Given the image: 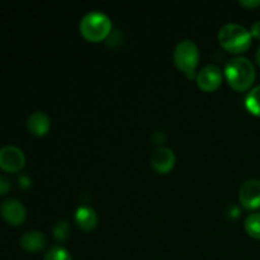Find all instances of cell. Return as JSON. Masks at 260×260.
<instances>
[{
    "instance_id": "6da1fadb",
    "label": "cell",
    "mask_w": 260,
    "mask_h": 260,
    "mask_svg": "<svg viewBox=\"0 0 260 260\" xmlns=\"http://www.w3.org/2000/svg\"><path fill=\"white\" fill-rule=\"evenodd\" d=\"M223 74L231 88L238 91L249 89L255 80V68L253 62L244 56H238L229 60Z\"/></svg>"
},
{
    "instance_id": "7a4b0ae2",
    "label": "cell",
    "mask_w": 260,
    "mask_h": 260,
    "mask_svg": "<svg viewBox=\"0 0 260 260\" xmlns=\"http://www.w3.org/2000/svg\"><path fill=\"white\" fill-rule=\"evenodd\" d=\"M218 41L225 50L240 53L251 45V33L239 23H226L218 30Z\"/></svg>"
},
{
    "instance_id": "3957f363",
    "label": "cell",
    "mask_w": 260,
    "mask_h": 260,
    "mask_svg": "<svg viewBox=\"0 0 260 260\" xmlns=\"http://www.w3.org/2000/svg\"><path fill=\"white\" fill-rule=\"evenodd\" d=\"M79 27L84 38L91 42H98L108 37L112 29V22L106 13L91 10L81 18Z\"/></svg>"
},
{
    "instance_id": "277c9868",
    "label": "cell",
    "mask_w": 260,
    "mask_h": 260,
    "mask_svg": "<svg viewBox=\"0 0 260 260\" xmlns=\"http://www.w3.org/2000/svg\"><path fill=\"white\" fill-rule=\"evenodd\" d=\"M173 60L175 66L192 79L196 76V68L200 61V50L192 40H183L178 42L173 52Z\"/></svg>"
},
{
    "instance_id": "5b68a950",
    "label": "cell",
    "mask_w": 260,
    "mask_h": 260,
    "mask_svg": "<svg viewBox=\"0 0 260 260\" xmlns=\"http://www.w3.org/2000/svg\"><path fill=\"white\" fill-rule=\"evenodd\" d=\"M24 162V154L19 147L14 145H5L0 149V168L5 172H18L22 169Z\"/></svg>"
},
{
    "instance_id": "8992f818",
    "label": "cell",
    "mask_w": 260,
    "mask_h": 260,
    "mask_svg": "<svg viewBox=\"0 0 260 260\" xmlns=\"http://www.w3.org/2000/svg\"><path fill=\"white\" fill-rule=\"evenodd\" d=\"M197 84L202 90L213 91L222 83V71L218 66L210 63L201 69L196 75Z\"/></svg>"
},
{
    "instance_id": "52a82bcc",
    "label": "cell",
    "mask_w": 260,
    "mask_h": 260,
    "mask_svg": "<svg viewBox=\"0 0 260 260\" xmlns=\"http://www.w3.org/2000/svg\"><path fill=\"white\" fill-rule=\"evenodd\" d=\"M239 201L246 210L260 207V180L249 179L243 183L239 190Z\"/></svg>"
},
{
    "instance_id": "ba28073f",
    "label": "cell",
    "mask_w": 260,
    "mask_h": 260,
    "mask_svg": "<svg viewBox=\"0 0 260 260\" xmlns=\"http://www.w3.org/2000/svg\"><path fill=\"white\" fill-rule=\"evenodd\" d=\"M3 218L10 225H20L25 220V208L22 202L15 198H7L0 205Z\"/></svg>"
},
{
    "instance_id": "9c48e42d",
    "label": "cell",
    "mask_w": 260,
    "mask_h": 260,
    "mask_svg": "<svg viewBox=\"0 0 260 260\" xmlns=\"http://www.w3.org/2000/svg\"><path fill=\"white\" fill-rule=\"evenodd\" d=\"M151 167L156 170L157 173H168L173 167H174L175 162V155L174 151L169 147L160 146L157 149L154 150V152L151 154Z\"/></svg>"
},
{
    "instance_id": "30bf717a",
    "label": "cell",
    "mask_w": 260,
    "mask_h": 260,
    "mask_svg": "<svg viewBox=\"0 0 260 260\" xmlns=\"http://www.w3.org/2000/svg\"><path fill=\"white\" fill-rule=\"evenodd\" d=\"M51 126L50 117L45 112H33L27 119V128L35 136H42Z\"/></svg>"
},
{
    "instance_id": "8fae6325",
    "label": "cell",
    "mask_w": 260,
    "mask_h": 260,
    "mask_svg": "<svg viewBox=\"0 0 260 260\" xmlns=\"http://www.w3.org/2000/svg\"><path fill=\"white\" fill-rule=\"evenodd\" d=\"M47 239L41 231H27L20 236V246L27 251L42 250L46 246Z\"/></svg>"
},
{
    "instance_id": "7c38bea8",
    "label": "cell",
    "mask_w": 260,
    "mask_h": 260,
    "mask_svg": "<svg viewBox=\"0 0 260 260\" xmlns=\"http://www.w3.org/2000/svg\"><path fill=\"white\" fill-rule=\"evenodd\" d=\"M75 221L79 228L83 230H93L98 223V215L94 208L89 207V206H80L75 212Z\"/></svg>"
},
{
    "instance_id": "4fadbf2b",
    "label": "cell",
    "mask_w": 260,
    "mask_h": 260,
    "mask_svg": "<svg viewBox=\"0 0 260 260\" xmlns=\"http://www.w3.org/2000/svg\"><path fill=\"white\" fill-rule=\"evenodd\" d=\"M245 107L250 113L260 117V85L249 91L245 98Z\"/></svg>"
},
{
    "instance_id": "5bb4252c",
    "label": "cell",
    "mask_w": 260,
    "mask_h": 260,
    "mask_svg": "<svg viewBox=\"0 0 260 260\" xmlns=\"http://www.w3.org/2000/svg\"><path fill=\"white\" fill-rule=\"evenodd\" d=\"M246 233L254 239H260V212L250 213L244 221Z\"/></svg>"
},
{
    "instance_id": "9a60e30c",
    "label": "cell",
    "mask_w": 260,
    "mask_h": 260,
    "mask_svg": "<svg viewBox=\"0 0 260 260\" xmlns=\"http://www.w3.org/2000/svg\"><path fill=\"white\" fill-rule=\"evenodd\" d=\"M45 260H73V256L63 246L53 245L45 254Z\"/></svg>"
},
{
    "instance_id": "2e32d148",
    "label": "cell",
    "mask_w": 260,
    "mask_h": 260,
    "mask_svg": "<svg viewBox=\"0 0 260 260\" xmlns=\"http://www.w3.org/2000/svg\"><path fill=\"white\" fill-rule=\"evenodd\" d=\"M69 234H70V225L66 221L61 220L55 223V226H53V236L57 240L63 241L65 239H68Z\"/></svg>"
},
{
    "instance_id": "e0dca14e",
    "label": "cell",
    "mask_w": 260,
    "mask_h": 260,
    "mask_svg": "<svg viewBox=\"0 0 260 260\" xmlns=\"http://www.w3.org/2000/svg\"><path fill=\"white\" fill-rule=\"evenodd\" d=\"M10 189V180L5 175L0 174V194H5Z\"/></svg>"
},
{
    "instance_id": "ac0fdd59",
    "label": "cell",
    "mask_w": 260,
    "mask_h": 260,
    "mask_svg": "<svg viewBox=\"0 0 260 260\" xmlns=\"http://www.w3.org/2000/svg\"><path fill=\"white\" fill-rule=\"evenodd\" d=\"M240 4L245 8H255L260 5V0H240Z\"/></svg>"
},
{
    "instance_id": "d6986e66",
    "label": "cell",
    "mask_w": 260,
    "mask_h": 260,
    "mask_svg": "<svg viewBox=\"0 0 260 260\" xmlns=\"http://www.w3.org/2000/svg\"><path fill=\"white\" fill-rule=\"evenodd\" d=\"M251 36H254L255 38H260V20H256L250 28Z\"/></svg>"
},
{
    "instance_id": "ffe728a7",
    "label": "cell",
    "mask_w": 260,
    "mask_h": 260,
    "mask_svg": "<svg viewBox=\"0 0 260 260\" xmlns=\"http://www.w3.org/2000/svg\"><path fill=\"white\" fill-rule=\"evenodd\" d=\"M19 182L22 185H25V187H28V185L30 184V179L28 177H25V175H22V177L19 178Z\"/></svg>"
},
{
    "instance_id": "44dd1931",
    "label": "cell",
    "mask_w": 260,
    "mask_h": 260,
    "mask_svg": "<svg viewBox=\"0 0 260 260\" xmlns=\"http://www.w3.org/2000/svg\"><path fill=\"white\" fill-rule=\"evenodd\" d=\"M255 58L256 61H258V63L260 65V46L258 47V50H256V55H255Z\"/></svg>"
}]
</instances>
